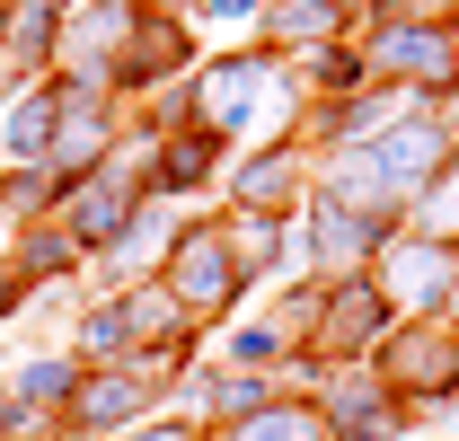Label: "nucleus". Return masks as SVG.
<instances>
[{
  "label": "nucleus",
  "instance_id": "12",
  "mask_svg": "<svg viewBox=\"0 0 459 441\" xmlns=\"http://www.w3.org/2000/svg\"><path fill=\"white\" fill-rule=\"evenodd\" d=\"M133 441H186V433H169V424H160V433H133Z\"/></svg>",
  "mask_w": 459,
  "mask_h": 441
},
{
  "label": "nucleus",
  "instance_id": "2",
  "mask_svg": "<svg viewBox=\"0 0 459 441\" xmlns=\"http://www.w3.org/2000/svg\"><path fill=\"white\" fill-rule=\"evenodd\" d=\"M124 212H133V195L107 177L98 195H80V238H115V229H124Z\"/></svg>",
  "mask_w": 459,
  "mask_h": 441
},
{
  "label": "nucleus",
  "instance_id": "11",
  "mask_svg": "<svg viewBox=\"0 0 459 441\" xmlns=\"http://www.w3.org/2000/svg\"><path fill=\"white\" fill-rule=\"evenodd\" d=\"M212 9H221V18H238V9H256V0H212Z\"/></svg>",
  "mask_w": 459,
  "mask_h": 441
},
{
  "label": "nucleus",
  "instance_id": "4",
  "mask_svg": "<svg viewBox=\"0 0 459 441\" xmlns=\"http://www.w3.org/2000/svg\"><path fill=\"white\" fill-rule=\"evenodd\" d=\"M238 441H318V415H291V406H283V415H256Z\"/></svg>",
  "mask_w": 459,
  "mask_h": 441
},
{
  "label": "nucleus",
  "instance_id": "9",
  "mask_svg": "<svg viewBox=\"0 0 459 441\" xmlns=\"http://www.w3.org/2000/svg\"><path fill=\"white\" fill-rule=\"evenodd\" d=\"M27 265H36V274H62V265H71V247H62V238H27Z\"/></svg>",
  "mask_w": 459,
  "mask_h": 441
},
{
  "label": "nucleus",
  "instance_id": "3",
  "mask_svg": "<svg viewBox=\"0 0 459 441\" xmlns=\"http://www.w3.org/2000/svg\"><path fill=\"white\" fill-rule=\"evenodd\" d=\"M133 406H142V388H133V380H98L89 397H80V424H124Z\"/></svg>",
  "mask_w": 459,
  "mask_h": 441
},
{
  "label": "nucleus",
  "instance_id": "10",
  "mask_svg": "<svg viewBox=\"0 0 459 441\" xmlns=\"http://www.w3.org/2000/svg\"><path fill=\"white\" fill-rule=\"evenodd\" d=\"M433 229H459V177H442V195H433Z\"/></svg>",
  "mask_w": 459,
  "mask_h": 441
},
{
  "label": "nucleus",
  "instance_id": "7",
  "mask_svg": "<svg viewBox=\"0 0 459 441\" xmlns=\"http://www.w3.org/2000/svg\"><path fill=\"white\" fill-rule=\"evenodd\" d=\"M204 160H212V142H204V133H195V142H186V151H169V160H160V177H204Z\"/></svg>",
  "mask_w": 459,
  "mask_h": 441
},
{
  "label": "nucleus",
  "instance_id": "8",
  "mask_svg": "<svg viewBox=\"0 0 459 441\" xmlns=\"http://www.w3.org/2000/svg\"><path fill=\"white\" fill-rule=\"evenodd\" d=\"M36 388H45V397H62V388H71V371H62V362H36V371H18V397H36Z\"/></svg>",
  "mask_w": 459,
  "mask_h": 441
},
{
  "label": "nucleus",
  "instance_id": "5",
  "mask_svg": "<svg viewBox=\"0 0 459 441\" xmlns=\"http://www.w3.org/2000/svg\"><path fill=\"white\" fill-rule=\"evenodd\" d=\"M9 142H18V151H45V142H54V98H27L18 124H9Z\"/></svg>",
  "mask_w": 459,
  "mask_h": 441
},
{
  "label": "nucleus",
  "instance_id": "1",
  "mask_svg": "<svg viewBox=\"0 0 459 441\" xmlns=\"http://www.w3.org/2000/svg\"><path fill=\"white\" fill-rule=\"evenodd\" d=\"M230 274H238V256H221V238H212V229H195V238H186V291H195V300H212V291H230Z\"/></svg>",
  "mask_w": 459,
  "mask_h": 441
},
{
  "label": "nucleus",
  "instance_id": "6",
  "mask_svg": "<svg viewBox=\"0 0 459 441\" xmlns=\"http://www.w3.org/2000/svg\"><path fill=\"white\" fill-rule=\"evenodd\" d=\"M124 335H133V309H98L89 318V353H124Z\"/></svg>",
  "mask_w": 459,
  "mask_h": 441
}]
</instances>
